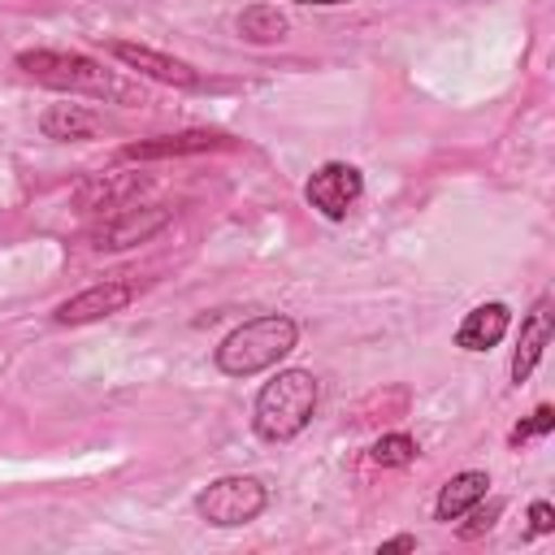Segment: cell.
I'll list each match as a JSON object with an SVG mask.
<instances>
[{"label": "cell", "instance_id": "3", "mask_svg": "<svg viewBox=\"0 0 555 555\" xmlns=\"http://www.w3.org/2000/svg\"><path fill=\"white\" fill-rule=\"evenodd\" d=\"M295 338H299V325L291 317L264 312V317H251L238 330H230L221 338V347L212 351V360L225 377H251V373L273 369L282 356H291Z\"/></svg>", "mask_w": 555, "mask_h": 555}, {"label": "cell", "instance_id": "4", "mask_svg": "<svg viewBox=\"0 0 555 555\" xmlns=\"http://www.w3.org/2000/svg\"><path fill=\"white\" fill-rule=\"evenodd\" d=\"M264 503H269V490L260 477H217L212 486H204L195 494V512L217 529L256 520L264 512Z\"/></svg>", "mask_w": 555, "mask_h": 555}, {"label": "cell", "instance_id": "8", "mask_svg": "<svg viewBox=\"0 0 555 555\" xmlns=\"http://www.w3.org/2000/svg\"><path fill=\"white\" fill-rule=\"evenodd\" d=\"M169 208H126L117 212L113 221H104L91 238L100 251H117V247H134V243H147L152 234H160L169 225Z\"/></svg>", "mask_w": 555, "mask_h": 555}, {"label": "cell", "instance_id": "9", "mask_svg": "<svg viewBox=\"0 0 555 555\" xmlns=\"http://www.w3.org/2000/svg\"><path fill=\"white\" fill-rule=\"evenodd\" d=\"M217 147H230V139L212 134V130H182V134H160V139H147V143H130L121 152V160H169V156L217 152Z\"/></svg>", "mask_w": 555, "mask_h": 555}, {"label": "cell", "instance_id": "17", "mask_svg": "<svg viewBox=\"0 0 555 555\" xmlns=\"http://www.w3.org/2000/svg\"><path fill=\"white\" fill-rule=\"evenodd\" d=\"M499 512H503V503H499V499H494L490 507L473 503V507L464 512V516H468V525H460V533H464V538H477L481 529H490V525H494V516H499Z\"/></svg>", "mask_w": 555, "mask_h": 555}, {"label": "cell", "instance_id": "19", "mask_svg": "<svg viewBox=\"0 0 555 555\" xmlns=\"http://www.w3.org/2000/svg\"><path fill=\"white\" fill-rule=\"evenodd\" d=\"M377 551H382V555H395V551H416V538H412V533H399V538H390V542H382Z\"/></svg>", "mask_w": 555, "mask_h": 555}, {"label": "cell", "instance_id": "16", "mask_svg": "<svg viewBox=\"0 0 555 555\" xmlns=\"http://www.w3.org/2000/svg\"><path fill=\"white\" fill-rule=\"evenodd\" d=\"M551 425H555V412L542 403L525 425H516V429H512V442L520 447V442H529V438H538V434H551Z\"/></svg>", "mask_w": 555, "mask_h": 555}, {"label": "cell", "instance_id": "7", "mask_svg": "<svg viewBox=\"0 0 555 555\" xmlns=\"http://www.w3.org/2000/svg\"><path fill=\"white\" fill-rule=\"evenodd\" d=\"M130 299H134V291H130L126 282H95V286H87V291L69 295V299L52 312V321H56V325H87V321H104V317L121 312Z\"/></svg>", "mask_w": 555, "mask_h": 555}, {"label": "cell", "instance_id": "2", "mask_svg": "<svg viewBox=\"0 0 555 555\" xmlns=\"http://www.w3.org/2000/svg\"><path fill=\"white\" fill-rule=\"evenodd\" d=\"M17 69L26 78H35L39 87L52 91H69V95H95V100H134V91L104 69L100 61L82 56V52H56V48H30L17 52Z\"/></svg>", "mask_w": 555, "mask_h": 555}, {"label": "cell", "instance_id": "6", "mask_svg": "<svg viewBox=\"0 0 555 555\" xmlns=\"http://www.w3.org/2000/svg\"><path fill=\"white\" fill-rule=\"evenodd\" d=\"M104 48H108V56H117L126 69H139V74H147V78H156V82H165V87H182V91L204 87V78H199L195 65H186V61H178V56H165V52H156V48L130 43V39H108Z\"/></svg>", "mask_w": 555, "mask_h": 555}, {"label": "cell", "instance_id": "15", "mask_svg": "<svg viewBox=\"0 0 555 555\" xmlns=\"http://www.w3.org/2000/svg\"><path fill=\"white\" fill-rule=\"evenodd\" d=\"M369 455L377 464H386V468H399V464H412L416 460V442H412V434H382Z\"/></svg>", "mask_w": 555, "mask_h": 555}, {"label": "cell", "instance_id": "5", "mask_svg": "<svg viewBox=\"0 0 555 555\" xmlns=\"http://www.w3.org/2000/svg\"><path fill=\"white\" fill-rule=\"evenodd\" d=\"M304 195H308V204H312L321 217L343 221L347 208L364 195V173H360L356 165H347V160H325V165L308 178Z\"/></svg>", "mask_w": 555, "mask_h": 555}, {"label": "cell", "instance_id": "12", "mask_svg": "<svg viewBox=\"0 0 555 555\" xmlns=\"http://www.w3.org/2000/svg\"><path fill=\"white\" fill-rule=\"evenodd\" d=\"M486 490H490V477L486 473H477V468H468V473H455L442 490H438V503H434V516L438 520H460L473 503H481L486 499Z\"/></svg>", "mask_w": 555, "mask_h": 555}, {"label": "cell", "instance_id": "13", "mask_svg": "<svg viewBox=\"0 0 555 555\" xmlns=\"http://www.w3.org/2000/svg\"><path fill=\"white\" fill-rule=\"evenodd\" d=\"M39 130H43L48 139H95L100 121H95L87 108H78V104H52V108L39 117Z\"/></svg>", "mask_w": 555, "mask_h": 555}, {"label": "cell", "instance_id": "1", "mask_svg": "<svg viewBox=\"0 0 555 555\" xmlns=\"http://www.w3.org/2000/svg\"><path fill=\"white\" fill-rule=\"evenodd\" d=\"M317 403H321V382L308 369H286L260 386L251 408V429L264 442H291L295 434L308 429Z\"/></svg>", "mask_w": 555, "mask_h": 555}, {"label": "cell", "instance_id": "11", "mask_svg": "<svg viewBox=\"0 0 555 555\" xmlns=\"http://www.w3.org/2000/svg\"><path fill=\"white\" fill-rule=\"evenodd\" d=\"M546 343H551V304L538 299L533 312L520 321V338H516V351H512V382H525L533 373Z\"/></svg>", "mask_w": 555, "mask_h": 555}, {"label": "cell", "instance_id": "10", "mask_svg": "<svg viewBox=\"0 0 555 555\" xmlns=\"http://www.w3.org/2000/svg\"><path fill=\"white\" fill-rule=\"evenodd\" d=\"M507 325H512V308H507V304H499V299H494V304H477V308L460 321L455 343H460L464 351H490V347L503 343Z\"/></svg>", "mask_w": 555, "mask_h": 555}, {"label": "cell", "instance_id": "20", "mask_svg": "<svg viewBox=\"0 0 555 555\" xmlns=\"http://www.w3.org/2000/svg\"><path fill=\"white\" fill-rule=\"evenodd\" d=\"M291 4H321V9H330V4H351V0H291Z\"/></svg>", "mask_w": 555, "mask_h": 555}, {"label": "cell", "instance_id": "14", "mask_svg": "<svg viewBox=\"0 0 555 555\" xmlns=\"http://www.w3.org/2000/svg\"><path fill=\"white\" fill-rule=\"evenodd\" d=\"M286 30H291V22L282 17L278 4H247L238 13V35L247 43H278V39H286Z\"/></svg>", "mask_w": 555, "mask_h": 555}, {"label": "cell", "instance_id": "18", "mask_svg": "<svg viewBox=\"0 0 555 555\" xmlns=\"http://www.w3.org/2000/svg\"><path fill=\"white\" fill-rule=\"evenodd\" d=\"M551 529H555V507L546 499H538L529 507V533H551Z\"/></svg>", "mask_w": 555, "mask_h": 555}]
</instances>
